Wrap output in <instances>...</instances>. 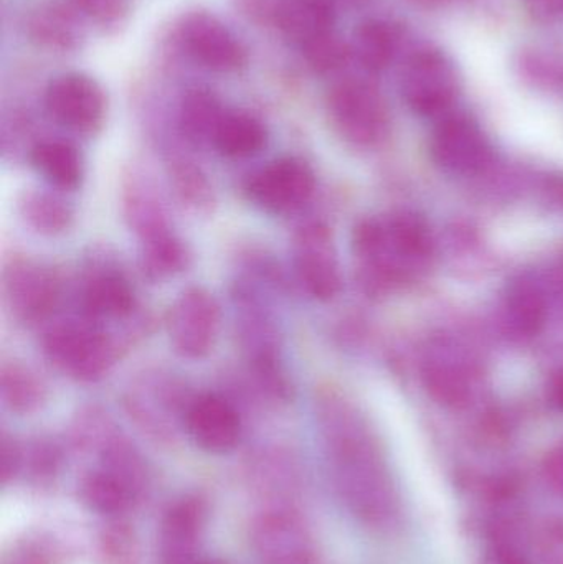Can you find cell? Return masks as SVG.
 Here are the masks:
<instances>
[{"mask_svg": "<svg viewBox=\"0 0 563 564\" xmlns=\"http://www.w3.org/2000/svg\"><path fill=\"white\" fill-rule=\"evenodd\" d=\"M82 304L91 318H121L131 314L134 292L119 274H98L86 284Z\"/></svg>", "mask_w": 563, "mask_h": 564, "instance_id": "obj_23", "label": "cell"}, {"mask_svg": "<svg viewBox=\"0 0 563 564\" xmlns=\"http://www.w3.org/2000/svg\"><path fill=\"white\" fill-rule=\"evenodd\" d=\"M532 546L539 564H563V517L542 520L532 533Z\"/></svg>", "mask_w": 563, "mask_h": 564, "instance_id": "obj_30", "label": "cell"}, {"mask_svg": "<svg viewBox=\"0 0 563 564\" xmlns=\"http://www.w3.org/2000/svg\"><path fill=\"white\" fill-rule=\"evenodd\" d=\"M327 111L336 131L360 148L379 144L389 132V112L380 93L359 78L337 82L327 95Z\"/></svg>", "mask_w": 563, "mask_h": 564, "instance_id": "obj_3", "label": "cell"}, {"mask_svg": "<svg viewBox=\"0 0 563 564\" xmlns=\"http://www.w3.org/2000/svg\"><path fill=\"white\" fill-rule=\"evenodd\" d=\"M45 109L62 128L75 134L91 135L105 122V91L91 76L65 73L46 86Z\"/></svg>", "mask_w": 563, "mask_h": 564, "instance_id": "obj_4", "label": "cell"}, {"mask_svg": "<svg viewBox=\"0 0 563 564\" xmlns=\"http://www.w3.org/2000/svg\"><path fill=\"white\" fill-rule=\"evenodd\" d=\"M0 476H2V482H9L15 476L17 469H19L20 454L17 449L15 444L12 441L3 437L2 441V454H0Z\"/></svg>", "mask_w": 563, "mask_h": 564, "instance_id": "obj_35", "label": "cell"}, {"mask_svg": "<svg viewBox=\"0 0 563 564\" xmlns=\"http://www.w3.org/2000/svg\"><path fill=\"white\" fill-rule=\"evenodd\" d=\"M354 250L362 263L364 284L383 291L425 270L435 253V241L425 218L400 212L387 220L360 221L354 230Z\"/></svg>", "mask_w": 563, "mask_h": 564, "instance_id": "obj_2", "label": "cell"}, {"mask_svg": "<svg viewBox=\"0 0 563 564\" xmlns=\"http://www.w3.org/2000/svg\"><path fill=\"white\" fill-rule=\"evenodd\" d=\"M220 325V305L214 295L205 289H187L169 312L167 334L172 348L191 360L204 358L214 348Z\"/></svg>", "mask_w": 563, "mask_h": 564, "instance_id": "obj_6", "label": "cell"}, {"mask_svg": "<svg viewBox=\"0 0 563 564\" xmlns=\"http://www.w3.org/2000/svg\"><path fill=\"white\" fill-rule=\"evenodd\" d=\"M2 400L13 413L29 414L45 401V387L29 368L19 364L2 368Z\"/></svg>", "mask_w": 563, "mask_h": 564, "instance_id": "obj_27", "label": "cell"}, {"mask_svg": "<svg viewBox=\"0 0 563 564\" xmlns=\"http://www.w3.org/2000/svg\"><path fill=\"white\" fill-rule=\"evenodd\" d=\"M506 322L521 337H535L548 322L549 305L544 289L529 278L511 282L505 297Z\"/></svg>", "mask_w": 563, "mask_h": 564, "instance_id": "obj_19", "label": "cell"}, {"mask_svg": "<svg viewBox=\"0 0 563 564\" xmlns=\"http://www.w3.org/2000/svg\"><path fill=\"white\" fill-rule=\"evenodd\" d=\"M26 33L32 42L50 52H72L83 39L79 13L72 6L42 3L30 13Z\"/></svg>", "mask_w": 563, "mask_h": 564, "instance_id": "obj_17", "label": "cell"}, {"mask_svg": "<svg viewBox=\"0 0 563 564\" xmlns=\"http://www.w3.org/2000/svg\"><path fill=\"white\" fill-rule=\"evenodd\" d=\"M182 50L192 62L215 73L243 69L250 59L247 45L210 13L188 15L178 30Z\"/></svg>", "mask_w": 563, "mask_h": 564, "instance_id": "obj_7", "label": "cell"}, {"mask_svg": "<svg viewBox=\"0 0 563 564\" xmlns=\"http://www.w3.org/2000/svg\"><path fill=\"white\" fill-rule=\"evenodd\" d=\"M402 95L416 115H445L458 95L455 66L443 53H415L403 68Z\"/></svg>", "mask_w": 563, "mask_h": 564, "instance_id": "obj_8", "label": "cell"}, {"mask_svg": "<svg viewBox=\"0 0 563 564\" xmlns=\"http://www.w3.org/2000/svg\"><path fill=\"white\" fill-rule=\"evenodd\" d=\"M10 307L23 321H40L55 308L59 284L55 274L35 263H20L7 276Z\"/></svg>", "mask_w": 563, "mask_h": 564, "instance_id": "obj_14", "label": "cell"}, {"mask_svg": "<svg viewBox=\"0 0 563 564\" xmlns=\"http://www.w3.org/2000/svg\"><path fill=\"white\" fill-rule=\"evenodd\" d=\"M430 152L443 171L459 177L481 174L492 161L488 138L473 119L446 116L433 131Z\"/></svg>", "mask_w": 563, "mask_h": 564, "instance_id": "obj_10", "label": "cell"}, {"mask_svg": "<svg viewBox=\"0 0 563 564\" xmlns=\"http://www.w3.org/2000/svg\"><path fill=\"white\" fill-rule=\"evenodd\" d=\"M541 476L552 496L563 500V437L542 459Z\"/></svg>", "mask_w": 563, "mask_h": 564, "instance_id": "obj_34", "label": "cell"}, {"mask_svg": "<svg viewBox=\"0 0 563 564\" xmlns=\"http://www.w3.org/2000/svg\"><path fill=\"white\" fill-rule=\"evenodd\" d=\"M529 10L539 20H552L563 10V0H528Z\"/></svg>", "mask_w": 563, "mask_h": 564, "instance_id": "obj_36", "label": "cell"}, {"mask_svg": "<svg viewBox=\"0 0 563 564\" xmlns=\"http://www.w3.org/2000/svg\"><path fill=\"white\" fill-rule=\"evenodd\" d=\"M396 30L382 20H367L360 23L354 35L353 52L357 62L369 72H382L396 58Z\"/></svg>", "mask_w": 563, "mask_h": 564, "instance_id": "obj_25", "label": "cell"}, {"mask_svg": "<svg viewBox=\"0 0 563 564\" xmlns=\"http://www.w3.org/2000/svg\"><path fill=\"white\" fill-rule=\"evenodd\" d=\"M267 141V128L260 119L243 111H227L212 144L224 158L250 159L263 151Z\"/></svg>", "mask_w": 563, "mask_h": 564, "instance_id": "obj_21", "label": "cell"}, {"mask_svg": "<svg viewBox=\"0 0 563 564\" xmlns=\"http://www.w3.org/2000/svg\"><path fill=\"white\" fill-rule=\"evenodd\" d=\"M35 171L59 191H75L83 177V161L78 149L59 139L40 141L30 154Z\"/></svg>", "mask_w": 563, "mask_h": 564, "instance_id": "obj_20", "label": "cell"}, {"mask_svg": "<svg viewBox=\"0 0 563 564\" xmlns=\"http://www.w3.org/2000/svg\"><path fill=\"white\" fill-rule=\"evenodd\" d=\"M416 2L425 3V6H435V3L443 2V0H416Z\"/></svg>", "mask_w": 563, "mask_h": 564, "instance_id": "obj_39", "label": "cell"}, {"mask_svg": "<svg viewBox=\"0 0 563 564\" xmlns=\"http://www.w3.org/2000/svg\"><path fill=\"white\" fill-rule=\"evenodd\" d=\"M185 261L187 257L184 247L169 230L144 240L142 270L151 280L161 281L174 276L184 270Z\"/></svg>", "mask_w": 563, "mask_h": 564, "instance_id": "obj_28", "label": "cell"}, {"mask_svg": "<svg viewBox=\"0 0 563 564\" xmlns=\"http://www.w3.org/2000/svg\"><path fill=\"white\" fill-rule=\"evenodd\" d=\"M184 424L191 440L205 453H230L240 441V416L228 401L215 394L192 401Z\"/></svg>", "mask_w": 563, "mask_h": 564, "instance_id": "obj_13", "label": "cell"}, {"mask_svg": "<svg viewBox=\"0 0 563 564\" xmlns=\"http://www.w3.org/2000/svg\"><path fill=\"white\" fill-rule=\"evenodd\" d=\"M561 285L563 288V260H562V267H561Z\"/></svg>", "mask_w": 563, "mask_h": 564, "instance_id": "obj_40", "label": "cell"}, {"mask_svg": "<svg viewBox=\"0 0 563 564\" xmlns=\"http://www.w3.org/2000/svg\"><path fill=\"white\" fill-rule=\"evenodd\" d=\"M20 212L30 227L43 235L63 234L73 220L72 208L48 192L30 191L20 202Z\"/></svg>", "mask_w": 563, "mask_h": 564, "instance_id": "obj_26", "label": "cell"}, {"mask_svg": "<svg viewBox=\"0 0 563 564\" xmlns=\"http://www.w3.org/2000/svg\"><path fill=\"white\" fill-rule=\"evenodd\" d=\"M304 62L314 73L327 75L343 68L349 58V48L346 43L336 35V32L324 33L300 46Z\"/></svg>", "mask_w": 563, "mask_h": 564, "instance_id": "obj_29", "label": "cell"}, {"mask_svg": "<svg viewBox=\"0 0 563 564\" xmlns=\"http://www.w3.org/2000/svg\"><path fill=\"white\" fill-rule=\"evenodd\" d=\"M314 174L297 159H277L251 175L247 195L271 215H288L303 208L314 194Z\"/></svg>", "mask_w": 563, "mask_h": 564, "instance_id": "obj_9", "label": "cell"}, {"mask_svg": "<svg viewBox=\"0 0 563 564\" xmlns=\"http://www.w3.org/2000/svg\"><path fill=\"white\" fill-rule=\"evenodd\" d=\"M45 351L63 373L78 381L101 378L115 360V347L102 332L82 324L53 328L45 338Z\"/></svg>", "mask_w": 563, "mask_h": 564, "instance_id": "obj_5", "label": "cell"}, {"mask_svg": "<svg viewBox=\"0 0 563 564\" xmlns=\"http://www.w3.org/2000/svg\"><path fill=\"white\" fill-rule=\"evenodd\" d=\"M422 381L432 400L450 410H462L472 400V373L463 361L452 355L439 354L425 358Z\"/></svg>", "mask_w": 563, "mask_h": 564, "instance_id": "obj_18", "label": "cell"}, {"mask_svg": "<svg viewBox=\"0 0 563 564\" xmlns=\"http://www.w3.org/2000/svg\"><path fill=\"white\" fill-rule=\"evenodd\" d=\"M476 564H535L522 540L491 539L483 542Z\"/></svg>", "mask_w": 563, "mask_h": 564, "instance_id": "obj_32", "label": "cell"}, {"mask_svg": "<svg viewBox=\"0 0 563 564\" xmlns=\"http://www.w3.org/2000/svg\"><path fill=\"white\" fill-rule=\"evenodd\" d=\"M174 182L182 200L191 205H204L210 200V187L201 169L191 162H181L174 169Z\"/></svg>", "mask_w": 563, "mask_h": 564, "instance_id": "obj_31", "label": "cell"}, {"mask_svg": "<svg viewBox=\"0 0 563 564\" xmlns=\"http://www.w3.org/2000/svg\"><path fill=\"white\" fill-rule=\"evenodd\" d=\"M69 6L91 22L109 25L124 17L129 0H68Z\"/></svg>", "mask_w": 563, "mask_h": 564, "instance_id": "obj_33", "label": "cell"}, {"mask_svg": "<svg viewBox=\"0 0 563 564\" xmlns=\"http://www.w3.org/2000/svg\"><path fill=\"white\" fill-rule=\"evenodd\" d=\"M548 398L555 410L563 413V365L552 373L548 384Z\"/></svg>", "mask_w": 563, "mask_h": 564, "instance_id": "obj_38", "label": "cell"}, {"mask_svg": "<svg viewBox=\"0 0 563 564\" xmlns=\"http://www.w3.org/2000/svg\"><path fill=\"white\" fill-rule=\"evenodd\" d=\"M198 564H217V563H212V562H201Z\"/></svg>", "mask_w": 563, "mask_h": 564, "instance_id": "obj_41", "label": "cell"}, {"mask_svg": "<svg viewBox=\"0 0 563 564\" xmlns=\"http://www.w3.org/2000/svg\"><path fill=\"white\" fill-rule=\"evenodd\" d=\"M253 549L261 564H317L306 527L283 510L263 513L255 522Z\"/></svg>", "mask_w": 563, "mask_h": 564, "instance_id": "obj_11", "label": "cell"}, {"mask_svg": "<svg viewBox=\"0 0 563 564\" xmlns=\"http://www.w3.org/2000/svg\"><path fill=\"white\" fill-rule=\"evenodd\" d=\"M225 112L227 111L221 106L220 99L210 89H188L178 108L182 134L194 144H205V142L212 144Z\"/></svg>", "mask_w": 563, "mask_h": 564, "instance_id": "obj_22", "label": "cell"}, {"mask_svg": "<svg viewBox=\"0 0 563 564\" xmlns=\"http://www.w3.org/2000/svg\"><path fill=\"white\" fill-rule=\"evenodd\" d=\"M204 527V509L197 500H182L162 523L161 552L164 564H198L197 549Z\"/></svg>", "mask_w": 563, "mask_h": 564, "instance_id": "obj_15", "label": "cell"}, {"mask_svg": "<svg viewBox=\"0 0 563 564\" xmlns=\"http://www.w3.org/2000/svg\"><path fill=\"white\" fill-rule=\"evenodd\" d=\"M294 267L303 288L320 301H331L339 294V263L333 238L323 225H307L296 237Z\"/></svg>", "mask_w": 563, "mask_h": 564, "instance_id": "obj_12", "label": "cell"}, {"mask_svg": "<svg viewBox=\"0 0 563 564\" xmlns=\"http://www.w3.org/2000/svg\"><path fill=\"white\" fill-rule=\"evenodd\" d=\"M544 200L545 204L555 210H563V177L548 178L544 184Z\"/></svg>", "mask_w": 563, "mask_h": 564, "instance_id": "obj_37", "label": "cell"}, {"mask_svg": "<svg viewBox=\"0 0 563 564\" xmlns=\"http://www.w3.org/2000/svg\"><path fill=\"white\" fill-rule=\"evenodd\" d=\"M138 487L109 469L96 470L83 479L79 496L83 502L102 516L124 512L134 499Z\"/></svg>", "mask_w": 563, "mask_h": 564, "instance_id": "obj_24", "label": "cell"}, {"mask_svg": "<svg viewBox=\"0 0 563 564\" xmlns=\"http://www.w3.org/2000/svg\"><path fill=\"white\" fill-rule=\"evenodd\" d=\"M271 23L294 45L303 46L316 36L334 32L336 0H281Z\"/></svg>", "mask_w": 563, "mask_h": 564, "instance_id": "obj_16", "label": "cell"}, {"mask_svg": "<svg viewBox=\"0 0 563 564\" xmlns=\"http://www.w3.org/2000/svg\"><path fill=\"white\" fill-rule=\"evenodd\" d=\"M324 447L334 489L350 516L373 532L399 529L402 494L372 434L353 417H327Z\"/></svg>", "mask_w": 563, "mask_h": 564, "instance_id": "obj_1", "label": "cell"}]
</instances>
